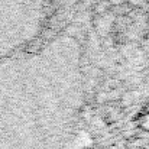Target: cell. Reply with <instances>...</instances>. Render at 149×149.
Listing matches in <instances>:
<instances>
[{
    "label": "cell",
    "mask_w": 149,
    "mask_h": 149,
    "mask_svg": "<svg viewBox=\"0 0 149 149\" xmlns=\"http://www.w3.org/2000/svg\"><path fill=\"white\" fill-rule=\"evenodd\" d=\"M84 101V49L72 32L0 59V149H64Z\"/></svg>",
    "instance_id": "1"
},
{
    "label": "cell",
    "mask_w": 149,
    "mask_h": 149,
    "mask_svg": "<svg viewBox=\"0 0 149 149\" xmlns=\"http://www.w3.org/2000/svg\"><path fill=\"white\" fill-rule=\"evenodd\" d=\"M52 0H0V59L41 42Z\"/></svg>",
    "instance_id": "2"
}]
</instances>
